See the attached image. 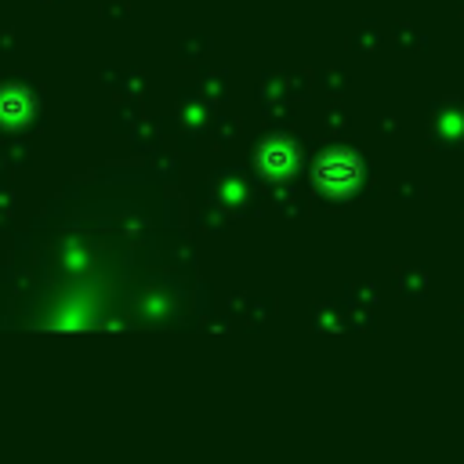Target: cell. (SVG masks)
<instances>
[{"label": "cell", "mask_w": 464, "mask_h": 464, "mask_svg": "<svg viewBox=\"0 0 464 464\" xmlns=\"http://www.w3.org/2000/svg\"><path fill=\"white\" fill-rule=\"evenodd\" d=\"M359 174H362V167H359V160L352 156V152H326L319 163H315V181H319V188L323 192H330V196H348L355 185H359Z\"/></svg>", "instance_id": "6da1fadb"}, {"label": "cell", "mask_w": 464, "mask_h": 464, "mask_svg": "<svg viewBox=\"0 0 464 464\" xmlns=\"http://www.w3.org/2000/svg\"><path fill=\"white\" fill-rule=\"evenodd\" d=\"M0 112H4V120H7V123H18V120L29 112V102H25V94H18V91H7V94L0 98Z\"/></svg>", "instance_id": "7a4b0ae2"}]
</instances>
